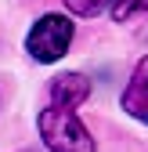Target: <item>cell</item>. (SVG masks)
I'll return each instance as SVG.
<instances>
[{"label":"cell","instance_id":"obj_1","mask_svg":"<svg viewBox=\"0 0 148 152\" xmlns=\"http://www.w3.org/2000/svg\"><path fill=\"white\" fill-rule=\"evenodd\" d=\"M36 127H40V138L51 152H98L90 130L80 123L76 109H62L51 105L36 116Z\"/></svg>","mask_w":148,"mask_h":152},{"label":"cell","instance_id":"obj_2","mask_svg":"<svg viewBox=\"0 0 148 152\" xmlns=\"http://www.w3.org/2000/svg\"><path fill=\"white\" fill-rule=\"evenodd\" d=\"M72 22L65 15H58V11H51V15H40L33 22V29H29V36H25V51H29V58H36V62H44V65H51V62H58L62 54L69 51V44H72Z\"/></svg>","mask_w":148,"mask_h":152},{"label":"cell","instance_id":"obj_3","mask_svg":"<svg viewBox=\"0 0 148 152\" xmlns=\"http://www.w3.org/2000/svg\"><path fill=\"white\" fill-rule=\"evenodd\" d=\"M87 98H90V80L83 72H62V76H54V83H51V102L54 105L80 109Z\"/></svg>","mask_w":148,"mask_h":152},{"label":"cell","instance_id":"obj_4","mask_svg":"<svg viewBox=\"0 0 148 152\" xmlns=\"http://www.w3.org/2000/svg\"><path fill=\"white\" fill-rule=\"evenodd\" d=\"M123 109L134 120L148 123V58H141L134 65V76H130V83L123 91Z\"/></svg>","mask_w":148,"mask_h":152},{"label":"cell","instance_id":"obj_5","mask_svg":"<svg viewBox=\"0 0 148 152\" xmlns=\"http://www.w3.org/2000/svg\"><path fill=\"white\" fill-rule=\"evenodd\" d=\"M116 22H148V0H108Z\"/></svg>","mask_w":148,"mask_h":152},{"label":"cell","instance_id":"obj_6","mask_svg":"<svg viewBox=\"0 0 148 152\" xmlns=\"http://www.w3.org/2000/svg\"><path fill=\"white\" fill-rule=\"evenodd\" d=\"M105 4H108V0H65L69 15H80V18H94V15H101Z\"/></svg>","mask_w":148,"mask_h":152}]
</instances>
